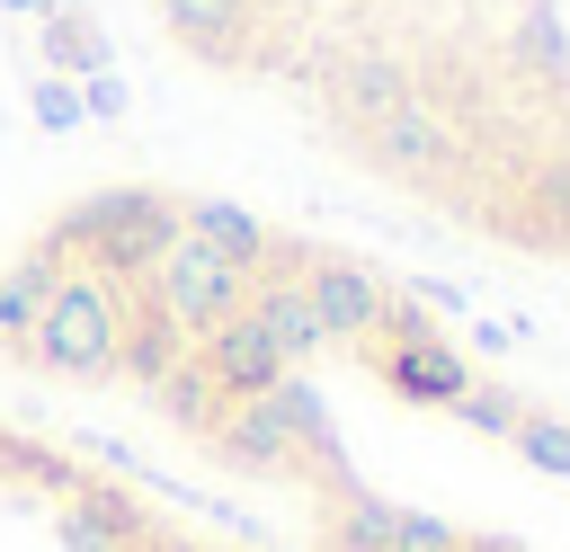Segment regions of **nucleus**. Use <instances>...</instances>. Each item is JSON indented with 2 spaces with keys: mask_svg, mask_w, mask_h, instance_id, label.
<instances>
[{
  "mask_svg": "<svg viewBox=\"0 0 570 552\" xmlns=\"http://www.w3.org/2000/svg\"><path fill=\"white\" fill-rule=\"evenodd\" d=\"M517 463H534V472H552V481H570V418H552V410H525L508 436H499Z\"/></svg>",
  "mask_w": 570,
  "mask_h": 552,
  "instance_id": "obj_2",
  "label": "nucleus"
},
{
  "mask_svg": "<svg viewBox=\"0 0 570 552\" xmlns=\"http://www.w3.org/2000/svg\"><path fill=\"white\" fill-rule=\"evenodd\" d=\"M80 142L89 134H80L53 62L36 53L27 0H0V240L80 178V160H71Z\"/></svg>",
  "mask_w": 570,
  "mask_h": 552,
  "instance_id": "obj_1",
  "label": "nucleus"
}]
</instances>
